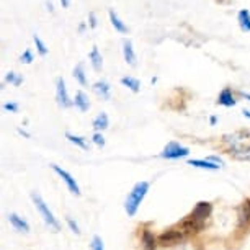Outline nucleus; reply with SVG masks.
<instances>
[{
    "label": "nucleus",
    "instance_id": "1",
    "mask_svg": "<svg viewBox=\"0 0 250 250\" xmlns=\"http://www.w3.org/2000/svg\"><path fill=\"white\" fill-rule=\"evenodd\" d=\"M149 182H138L136 185L133 187V190L129 191L128 198H126L125 201V211L128 216H134L138 213L139 209V205L143 203V200L146 198L149 191Z\"/></svg>",
    "mask_w": 250,
    "mask_h": 250
},
{
    "label": "nucleus",
    "instance_id": "2",
    "mask_svg": "<svg viewBox=\"0 0 250 250\" xmlns=\"http://www.w3.org/2000/svg\"><path fill=\"white\" fill-rule=\"evenodd\" d=\"M31 200H33V203H35L38 213H40V214H41V218H43L44 224L48 226L49 229H53L54 232H58V230H61L59 221L54 218L53 211H51L49 208H48V205L44 203V200L41 198V195H38V193H31Z\"/></svg>",
    "mask_w": 250,
    "mask_h": 250
},
{
    "label": "nucleus",
    "instance_id": "3",
    "mask_svg": "<svg viewBox=\"0 0 250 250\" xmlns=\"http://www.w3.org/2000/svg\"><path fill=\"white\" fill-rule=\"evenodd\" d=\"M188 154H190V150H188L187 147H183L182 144L175 143V141H170V143H168L162 149V152H160V157L168 159V160H175V159L187 157Z\"/></svg>",
    "mask_w": 250,
    "mask_h": 250
},
{
    "label": "nucleus",
    "instance_id": "4",
    "mask_svg": "<svg viewBox=\"0 0 250 250\" xmlns=\"http://www.w3.org/2000/svg\"><path fill=\"white\" fill-rule=\"evenodd\" d=\"M185 232L178 228V229H168V230H165V232H162L159 235V244L160 245H177V244H180L183 239H185Z\"/></svg>",
    "mask_w": 250,
    "mask_h": 250
},
{
    "label": "nucleus",
    "instance_id": "5",
    "mask_svg": "<svg viewBox=\"0 0 250 250\" xmlns=\"http://www.w3.org/2000/svg\"><path fill=\"white\" fill-rule=\"evenodd\" d=\"M56 100L61 108H70L74 105V102L70 100L67 88H65V80L62 77H58L56 80Z\"/></svg>",
    "mask_w": 250,
    "mask_h": 250
},
{
    "label": "nucleus",
    "instance_id": "6",
    "mask_svg": "<svg viewBox=\"0 0 250 250\" xmlns=\"http://www.w3.org/2000/svg\"><path fill=\"white\" fill-rule=\"evenodd\" d=\"M211 211H213V205H211V203H208V201H200L195 208H193L190 218H191L193 221H196V223H200V224L205 226V221H206L208 218H209Z\"/></svg>",
    "mask_w": 250,
    "mask_h": 250
},
{
    "label": "nucleus",
    "instance_id": "7",
    "mask_svg": "<svg viewBox=\"0 0 250 250\" xmlns=\"http://www.w3.org/2000/svg\"><path fill=\"white\" fill-rule=\"evenodd\" d=\"M51 168L58 173V175L62 178V182L67 185V188H69V191L72 193V195H75V196H79L80 195V188H79V185H77V182H75V178L70 175V173L67 172V170H64V168H61L59 165H51Z\"/></svg>",
    "mask_w": 250,
    "mask_h": 250
},
{
    "label": "nucleus",
    "instance_id": "8",
    "mask_svg": "<svg viewBox=\"0 0 250 250\" xmlns=\"http://www.w3.org/2000/svg\"><path fill=\"white\" fill-rule=\"evenodd\" d=\"M123 58H125L126 64L136 65V53L131 40H123Z\"/></svg>",
    "mask_w": 250,
    "mask_h": 250
},
{
    "label": "nucleus",
    "instance_id": "9",
    "mask_svg": "<svg viewBox=\"0 0 250 250\" xmlns=\"http://www.w3.org/2000/svg\"><path fill=\"white\" fill-rule=\"evenodd\" d=\"M74 106L77 108L79 111L85 113L88 111V108H90V102H88V97L85 95V92L79 90L75 93V98H74Z\"/></svg>",
    "mask_w": 250,
    "mask_h": 250
},
{
    "label": "nucleus",
    "instance_id": "10",
    "mask_svg": "<svg viewBox=\"0 0 250 250\" xmlns=\"http://www.w3.org/2000/svg\"><path fill=\"white\" fill-rule=\"evenodd\" d=\"M235 103H237V102H235V98H234V95H232V90H230L229 87H226L224 90L219 93V97H218V105L230 108V106H234Z\"/></svg>",
    "mask_w": 250,
    "mask_h": 250
},
{
    "label": "nucleus",
    "instance_id": "11",
    "mask_svg": "<svg viewBox=\"0 0 250 250\" xmlns=\"http://www.w3.org/2000/svg\"><path fill=\"white\" fill-rule=\"evenodd\" d=\"M93 92L97 93L98 97L103 98V100H110V83L105 82V80H98V82L93 83Z\"/></svg>",
    "mask_w": 250,
    "mask_h": 250
},
{
    "label": "nucleus",
    "instance_id": "12",
    "mask_svg": "<svg viewBox=\"0 0 250 250\" xmlns=\"http://www.w3.org/2000/svg\"><path fill=\"white\" fill-rule=\"evenodd\" d=\"M157 242L159 240L154 237V234L149 229H143V232H141V244L144 245L146 250H154Z\"/></svg>",
    "mask_w": 250,
    "mask_h": 250
},
{
    "label": "nucleus",
    "instance_id": "13",
    "mask_svg": "<svg viewBox=\"0 0 250 250\" xmlns=\"http://www.w3.org/2000/svg\"><path fill=\"white\" fill-rule=\"evenodd\" d=\"M108 17H110L111 26L115 28L118 33H123V35H125V33H128V26H126L125 23H123V20H121L120 17H118V13L113 10V8H110V10H108Z\"/></svg>",
    "mask_w": 250,
    "mask_h": 250
},
{
    "label": "nucleus",
    "instance_id": "14",
    "mask_svg": "<svg viewBox=\"0 0 250 250\" xmlns=\"http://www.w3.org/2000/svg\"><path fill=\"white\" fill-rule=\"evenodd\" d=\"M8 221H10V224H12L17 230H20V232H28V230H30V224H28L25 219L20 218V216L15 214V213H10V214H8Z\"/></svg>",
    "mask_w": 250,
    "mask_h": 250
},
{
    "label": "nucleus",
    "instance_id": "15",
    "mask_svg": "<svg viewBox=\"0 0 250 250\" xmlns=\"http://www.w3.org/2000/svg\"><path fill=\"white\" fill-rule=\"evenodd\" d=\"M88 59H90V64H92L93 70L100 72L102 67H103V58H102V54H100V51H98L97 46H93L92 48L90 54H88Z\"/></svg>",
    "mask_w": 250,
    "mask_h": 250
},
{
    "label": "nucleus",
    "instance_id": "16",
    "mask_svg": "<svg viewBox=\"0 0 250 250\" xmlns=\"http://www.w3.org/2000/svg\"><path fill=\"white\" fill-rule=\"evenodd\" d=\"M237 21H239L240 30L245 31V33H250V12L247 10V8H242V10H239Z\"/></svg>",
    "mask_w": 250,
    "mask_h": 250
},
{
    "label": "nucleus",
    "instance_id": "17",
    "mask_svg": "<svg viewBox=\"0 0 250 250\" xmlns=\"http://www.w3.org/2000/svg\"><path fill=\"white\" fill-rule=\"evenodd\" d=\"M188 165H191V167H198V168H206V170H218L219 165L211 162V160H201V159H191L188 160Z\"/></svg>",
    "mask_w": 250,
    "mask_h": 250
},
{
    "label": "nucleus",
    "instance_id": "18",
    "mask_svg": "<svg viewBox=\"0 0 250 250\" xmlns=\"http://www.w3.org/2000/svg\"><path fill=\"white\" fill-rule=\"evenodd\" d=\"M108 125H110V121H108V115L105 111H102V113H98V115L93 118V123H92V126H93V129L97 131H103V129H106L108 128Z\"/></svg>",
    "mask_w": 250,
    "mask_h": 250
},
{
    "label": "nucleus",
    "instance_id": "19",
    "mask_svg": "<svg viewBox=\"0 0 250 250\" xmlns=\"http://www.w3.org/2000/svg\"><path fill=\"white\" fill-rule=\"evenodd\" d=\"M74 79L77 80L82 87L87 85V77H85V69H83V64L79 62L77 65L74 67Z\"/></svg>",
    "mask_w": 250,
    "mask_h": 250
},
{
    "label": "nucleus",
    "instance_id": "20",
    "mask_svg": "<svg viewBox=\"0 0 250 250\" xmlns=\"http://www.w3.org/2000/svg\"><path fill=\"white\" fill-rule=\"evenodd\" d=\"M121 83L125 87H128L131 92H134V93H138L141 90V82L138 79H134V77H123L121 79Z\"/></svg>",
    "mask_w": 250,
    "mask_h": 250
},
{
    "label": "nucleus",
    "instance_id": "21",
    "mask_svg": "<svg viewBox=\"0 0 250 250\" xmlns=\"http://www.w3.org/2000/svg\"><path fill=\"white\" fill-rule=\"evenodd\" d=\"M65 138H67L69 143H72L74 146H77V147H80V149H83V150H87V149H88V146H87V143H85V139L80 138V136H74V134L67 133V134H65Z\"/></svg>",
    "mask_w": 250,
    "mask_h": 250
},
{
    "label": "nucleus",
    "instance_id": "22",
    "mask_svg": "<svg viewBox=\"0 0 250 250\" xmlns=\"http://www.w3.org/2000/svg\"><path fill=\"white\" fill-rule=\"evenodd\" d=\"M5 82L12 83V85H15V87H20L21 82H23V77H21V75H18L17 72H7Z\"/></svg>",
    "mask_w": 250,
    "mask_h": 250
},
{
    "label": "nucleus",
    "instance_id": "23",
    "mask_svg": "<svg viewBox=\"0 0 250 250\" xmlns=\"http://www.w3.org/2000/svg\"><path fill=\"white\" fill-rule=\"evenodd\" d=\"M33 41H35V44H36V51L40 53V56H46L48 54V48H46V44H44V41L41 40L38 35H33Z\"/></svg>",
    "mask_w": 250,
    "mask_h": 250
},
{
    "label": "nucleus",
    "instance_id": "24",
    "mask_svg": "<svg viewBox=\"0 0 250 250\" xmlns=\"http://www.w3.org/2000/svg\"><path fill=\"white\" fill-rule=\"evenodd\" d=\"M90 249L92 250H105V247H103V240L100 235H93L92 242H90Z\"/></svg>",
    "mask_w": 250,
    "mask_h": 250
},
{
    "label": "nucleus",
    "instance_id": "25",
    "mask_svg": "<svg viewBox=\"0 0 250 250\" xmlns=\"http://www.w3.org/2000/svg\"><path fill=\"white\" fill-rule=\"evenodd\" d=\"M20 61H21L23 64H31L33 62V53H31V49H25V51H23Z\"/></svg>",
    "mask_w": 250,
    "mask_h": 250
},
{
    "label": "nucleus",
    "instance_id": "26",
    "mask_svg": "<svg viewBox=\"0 0 250 250\" xmlns=\"http://www.w3.org/2000/svg\"><path fill=\"white\" fill-rule=\"evenodd\" d=\"M93 143H95L98 147H103V146H105V138L102 136V133H95V134H93Z\"/></svg>",
    "mask_w": 250,
    "mask_h": 250
},
{
    "label": "nucleus",
    "instance_id": "27",
    "mask_svg": "<svg viewBox=\"0 0 250 250\" xmlns=\"http://www.w3.org/2000/svg\"><path fill=\"white\" fill-rule=\"evenodd\" d=\"M67 224H69V228H70V230H72L74 234H77V235H80V229H79V226H77V223L72 219V218H67Z\"/></svg>",
    "mask_w": 250,
    "mask_h": 250
},
{
    "label": "nucleus",
    "instance_id": "28",
    "mask_svg": "<svg viewBox=\"0 0 250 250\" xmlns=\"http://www.w3.org/2000/svg\"><path fill=\"white\" fill-rule=\"evenodd\" d=\"M3 110L5 111H10V113H17L18 111V103H3Z\"/></svg>",
    "mask_w": 250,
    "mask_h": 250
},
{
    "label": "nucleus",
    "instance_id": "29",
    "mask_svg": "<svg viewBox=\"0 0 250 250\" xmlns=\"http://www.w3.org/2000/svg\"><path fill=\"white\" fill-rule=\"evenodd\" d=\"M88 25H90V28H97L98 21H97V15H95V12H90V13H88Z\"/></svg>",
    "mask_w": 250,
    "mask_h": 250
},
{
    "label": "nucleus",
    "instance_id": "30",
    "mask_svg": "<svg viewBox=\"0 0 250 250\" xmlns=\"http://www.w3.org/2000/svg\"><path fill=\"white\" fill-rule=\"evenodd\" d=\"M242 213L247 219H250V200H245V203L242 205Z\"/></svg>",
    "mask_w": 250,
    "mask_h": 250
},
{
    "label": "nucleus",
    "instance_id": "31",
    "mask_svg": "<svg viewBox=\"0 0 250 250\" xmlns=\"http://www.w3.org/2000/svg\"><path fill=\"white\" fill-rule=\"evenodd\" d=\"M208 160H211V162H214V164H218L219 167L223 165V160H221L219 157H214V155H211V157H208Z\"/></svg>",
    "mask_w": 250,
    "mask_h": 250
},
{
    "label": "nucleus",
    "instance_id": "32",
    "mask_svg": "<svg viewBox=\"0 0 250 250\" xmlns=\"http://www.w3.org/2000/svg\"><path fill=\"white\" fill-rule=\"evenodd\" d=\"M61 5H62V8H67L70 5V0H61Z\"/></svg>",
    "mask_w": 250,
    "mask_h": 250
},
{
    "label": "nucleus",
    "instance_id": "33",
    "mask_svg": "<svg viewBox=\"0 0 250 250\" xmlns=\"http://www.w3.org/2000/svg\"><path fill=\"white\" fill-rule=\"evenodd\" d=\"M85 28H87L85 23H80V26H79V33H83V31H85Z\"/></svg>",
    "mask_w": 250,
    "mask_h": 250
},
{
    "label": "nucleus",
    "instance_id": "34",
    "mask_svg": "<svg viewBox=\"0 0 250 250\" xmlns=\"http://www.w3.org/2000/svg\"><path fill=\"white\" fill-rule=\"evenodd\" d=\"M209 123H211V125L214 126L216 123H218V118H216V116H211V118H209Z\"/></svg>",
    "mask_w": 250,
    "mask_h": 250
},
{
    "label": "nucleus",
    "instance_id": "35",
    "mask_svg": "<svg viewBox=\"0 0 250 250\" xmlns=\"http://www.w3.org/2000/svg\"><path fill=\"white\" fill-rule=\"evenodd\" d=\"M240 95H242L245 100H249L250 102V93H245V92H240Z\"/></svg>",
    "mask_w": 250,
    "mask_h": 250
},
{
    "label": "nucleus",
    "instance_id": "36",
    "mask_svg": "<svg viewBox=\"0 0 250 250\" xmlns=\"http://www.w3.org/2000/svg\"><path fill=\"white\" fill-rule=\"evenodd\" d=\"M242 115H244L245 118H249V120H250V110H244V111H242Z\"/></svg>",
    "mask_w": 250,
    "mask_h": 250
},
{
    "label": "nucleus",
    "instance_id": "37",
    "mask_svg": "<svg viewBox=\"0 0 250 250\" xmlns=\"http://www.w3.org/2000/svg\"><path fill=\"white\" fill-rule=\"evenodd\" d=\"M46 7H48V10H49V12H53V10H54V8H53V3H51V2L46 3Z\"/></svg>",
    "mask_w": 250,
    "mask_h": 250
},
{
    "label": "nucleus",
    "instance_id": "38",
    "mask_svg": "<svg viewBox=\"0 0 250 250\" xmlns=\"http://www.w3.org/2000/svg\"><path fill=\"white\" fill-rule=\"evenodd\" d=\"M18 133H20V134H23V136H26V138H28V136H30V134L26 133V131H23V129H18Z\"/></svg>",
    "mask_w": 250,
    "mask_h": 250
}]
</instances>
